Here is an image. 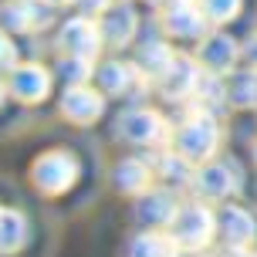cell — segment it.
Returning a JSON list of instances; mask_svg holds the SVG:
<instances>
[{
    "label": "cell",
    "instance_id": "6da1fadb",
    "mask_svg": "<svg viewBox=\"0 0 257 257\" xmlns=\"http://www.w3.org/2000/svg\"><path fill=\"white\" fill-rule=\"evenodd\" d=\"M169 233L183 250H203L217 233V217L206 203H183L169 223Z\"/></svg>",
    "mask_w": 257,
    "mask_h": 257
},
{
    "label": "cell",
    "instance_id": "7a4b0ae2",
    "mask_svg": "<svg viewBox=\"0 0 257 257\" xmlns=\"http://www.w3.org/2000/svg\"><path fill=\"white\" fill-rule=\"evenodd\" d=\"M217 146H220V125L206 112L190 115L176 132V153L186 156L190 163H206L217 153Z\"/></svg>",
    "mask_w": 257,
    "mask_h": 257
},
{
    "label": "cell",
    "instance_id": "3957f363",
    "mask_svg": "<svg viewBox=\"0 0 257 257\" xmlns=\"http://www.w3.org/2000/svg\"><path fill=\"white\" fill-rule=\"evenodd\" d=\"M31 176H34L41 193L58 196V193H64L78 180V159L71 153H61V149H58V153H44L38 163H34Z\"/></svg>",
    "mask_w": 257,
    "mask_h": 257
},
{
    "label": "cell",
    "instance_id": "277c9868",
    "mask_svg": "<svg viewBox=\"0 0 257 257\" xmlns=\"http://www.w3.org/2000/svg\"><path fill=\"white\" fill-rule=\"evenodd\" d=\"M118 136L125 142H136V146H159V142H166L169 128L159 112H153V108H132V112H125L118 118Z\"/></svg>",
    "mask_w": 257,
    "mask_h": 257
},
{
    "label": "cell",
    "instance_id": "5b68a950",
    "mask_svg": "<svg viewBox=\"0 0 257 257\" xmlns=\"http://www.w3.org/2000/svg\"><path fill=\"white\" fill-rule=\"evenodd\" d=\"M102 27L91 21L88 14H81V17H71L68 24L61 27V34H58V48L64 54H78V58H95L98 48H102Z\"/></svg>",
    "mask_w": 257,
    "mask_h": 257
},
{
    "label": "cell",
    "instance_id": "8992f818",
    "mask_svg": "<svg viewBox=\"0 0 257 257\" xmlns=\"http://www.w3.org/2000/svg\"><path fill=\"white\" fill-rule=\"evenodd\" d=\"M190 183L203 200H223L240 186V176L230 163H200V169L190 176Z\"/></svg>",
    "mask_w": 257,
    "mask_h": 257
},
{
    "label": "cell",
    "instance_id": "52a82bcc",
    "mask_svg": "<svg viewBox=\"0 0 257 257\" xmlns=\"http://www.w3.org/2000/svg\"><path fill=\"white\" fill-rule=\"evenodd\" d=\"M51 21V4L44 0H7L0 4V24L7 31H41V27Z\"/></svg>",
    "mask_w": 257,
    "mask_h": 257
},
{
    "label": "cell",
    "instance_id": "ba28073f",
    "mask_svg": "<svg viewBox=\"0 0 257 257\" xmlns=\"http://www.w3.org/2000/svg\"><path fill=\"white\" fill-rule=\"evenodd\" d=\"M7 91H11L17 102H31V105L44 102L48 91H51V75L41 64H17V68H11Z\"/></svg>",
    "mask_w": 257,
    "mask_h": 257
},
{
    "label": "cell",
    "instance_id": "9c48e42d",
    "mask_svg": "<svg viewBox=\"0 0 257 257\" xmlns=\"http://www.w3.org/2000/svg\"><path fill=\"white\" fill-rule=\"evenodd\" d=\"M163 24L176 38H196V34H203V27H206V14L200 7V0H166Z\"/></svg>",
    "mask_w": 257,
    "mask_h": 257
},
{
    "label": "cell",
    "instance_id": "30bf717a",
    "mask_svg": "<svg viewBox=\"0 0 257 257\" xmlns=\"http://www.w3.org/2000/svg\"><path fill=\"white\" fill-rule=\"evenodd\" d=\"M200 68L193 64V58H183V54H176L173 58V64H169L163 75L156 78L159 81V88H163V95L166 98H173V102H180V98H190V95H196V85H200Z\"/></svg>",
    "mask_w": 257,
    "mask_h": 257
},
{
    "label": "cell",
    "instance_id": "8fae6325",
    "mask_svg": "<svg viewBox=\"0 0 257 257\" xmlns=\"http://www.w3.org/2000/svg\"><path fill=\"white\" fill-rule=\"evenodd\" d=\"M102 95L95 88H88V85H71V88L64 91L61 98V112L64 118H71V122H78V125H88V122H95V118L102 115Z\"/></svg>",
    "mask_w": 257,
    "mask_h": 257
},
{
    "label": "cell",
    "instance_id": "7c38bea8",
    "mask_svg": "<svg viewBox=\"0 0 257 257\" xmlns=\"http://www.w3.org/2000/svg\"><path fill=\"white\" fill-rule=\"evenodd\" d=\"M217 230L223 237V244L230 247V250H240L254 240V217L247 213L244 206H223L217 213Z\"/></svg>",
    "mask_w": 257,
    "mask_h": 257
},
{
    "label": "cell",
    "instance_id": "4fadbf2b",
    "mask_svg": "<svg viewBox=\"0 0 257 257\" xmlns=\"http://www.w3.org/2000/svg\"><path fill=\"white\" fill-rule=\"evenodd\" d=\"M102 38L115 48H125L128 41L136 38V27H139V17L128 4H112L108 11L102 14Z\"/></svg>",
    "mask_w": 257,
    "mask_h": 257
},
{
    "label": "cell",
    "instance_id": "5bb4252c",
    "mask_svg": "<svg viewBox=\"0 0 257 257\" xmlns=\"http://www.w3.org/2000/svg\"><path fill=\"white\" fill-rule=\"evenodd\" d=\"M176 210H180V203L173 200V193L146 190L139 196V203H136V217H139L142 223H149V227H169L173 217H176Z\"/></svg>",
    "mask_w": 257,
    "mask_h": 257
},
{
    "label": "cell",
    "instance_id": "9a60e30c",
    "mask_svg": "<svg viewBox=\"0 0 257 257\" xmlns=\"http://www.w3.org/2000/svg\"><path fill=\"white\" fill-rule=\"evenodd\" d=\"M237 44H233L227 34H210V38L200 44V64H203L206 71H213V75H223V71H230L233 61H237Z\"/></svg>",
    "mask_w": 257,
    "mask_h": 257
},
{
    "label": "cell",
    "instance_id": "2e32d148",
    "mask_svg": "<svg viewBox=\"0 0 257 257\" xmlns=\"http://www.w3.org/2000/svg\"><path fill=\"white\" fill-rule=\"evenodd\" d=\"M139 81V68L125 61H108L98 68V85L105 95H125L132 85Z\"/></svg>",
    "mask_w": 257,
    "mask_h": 257
},
{
    "label": "cell",
    "instance_id": "e0dca14e",
    "mask_svg": "<svg viewBox=\"0 0 257 257\" xmlns=\"http://www.w3.org/2000/svg\"><path fill=\"white\" fill-rule=\"evenodd\" d=\"M176 254H180V244L173 240V233H159V230L139 233L128 247V257H176Z\"/></svg>",
    "mask_w": 257,
    "mask_h": 257
},
{
    "label": "cell",
    "instance_id": "ac0fdd59",
    "mask_svg": "<svg viewBox=\"0 0 257 257\" xmlns=\"http://www.w3.org/2000/svg\"><path fill=\"white\" fill-rule=\"evenodd\" d=\"M153 180V169L146 166L142 159H122L115 166V186L122 193H146Z\"/></svg>",
    "mask_w": 257,
    "mask_h": 257
},
{
    "label": "cell",
    "instance_id": "d6986e66",
    "mask_svg": "<svg viewBox=\"0 0 257 257\" xmlns=\"http://www.w3.org/2000/svg\"><path fill=\"white\" fill-rule=\"evenodd\" d=\"M27 240V220L17 210H0V254L21 250Z\"/></svg>",
    "mask_w": 257,
    "mask_h": 257
},
{
    "label": "cell",
    "instance_id": "ffe728a7",
    "mask_svg": "<svg viewBox=\"0 0 257 257\" xmlns=\"http://www.w3.org/2000/svg\"><path fill=\"white\" fill-rule=\"evenodd\" d=\"M173 58H176V54L169 51L163 41H153V44H146V48L139 51V68L146 71V75L159 78V75L169 68V64H173Z\"/></svg>",
    "mask_w": 257,
    "mask_h": 257
},
{
    "label": "cell",
    "instance_id": "44dd1931",
    "mask_svg": "<svg viewBox=\"0 0 257 257\" xmlns=\"http://www.w3.org/2000/svg\"><path fill=\"white\" fill-rule=\"evenodd\" d=\"M227 98L233 105H257V68L254 71H240L233 75V81L227 85Z\"/></svg>",
    "mask_w": 257,
    "mask_h": 257
},
{
    "label": "cell",
    "instance_id": "7402d4cb",
    "mask_svg": "<svg viewBox=\"0 0 257 257\" xmlns=\"http://www.w3.org/2000/svg\"><path fill=\"white\" fill-rule=\"evenodd\" d=\"M58 75L71 85H85L91 75V58H78V54H64L58 64Z\"/></svg>",
    "mask_w": 257,
    "mask_h": 257
},
{
    "label": "cell",
    "instance_id": "603a6c76",
    "mask_svg": "<svg viewBox=\"0 0 257 257\" xmlns=\"http://www.w3.org/2000/svg\"><path fill=\"white\" fill-rule=\"evenodd\" d=\"M200 7H203L210 24H227L230 17H237L240 0H200Z\"/></svg>",
    "mask_w": 257,
    "mask_h": 257
},
{
    "label": "cell",
    "instance_id": "cb8c5ba5",
    "mask_svg": "<svg viewBox=\"0 0 257 257\" xmlns=\"http://www.w3.org/2000/svg\"><path fill=\"white\" fill-rule=\"evenodd\" d=\"M17 68V48H14V41L0 31V71H11Z\"/></svg>",
    "mask_w": 257,
    "mask_h": 257
},
{
    "label": "cell",
    "instance_id": "d4e9b609",
    "mask_svg": "<svg viewBox=\"0 0 257 257\" xmlns=\"http://www.w3.org/2000/svg\"><path fill=\"white\" fill-rule=\"evenodd\" d=\"M75 4L88 14V17H91V14H105L108 7H112V0H75Z\"/></svg>",
    "mask_w": 257,
    "mask_h": 257
},
{
    "label": "cell",
    "instance_id": "484cf974",
    "mask_svg": "<svg viewBox=\"0 0 257 257\" xmlns=\"http://www.w3.org/2000/svg\"><path fill=\"white\" fill-rule=\"evenodd\" d=\"M244 54H247V61H250V64L257 68V38H250V44L244 48Z\"/></svg>",
    "mask_w": 257,
    "mask_h": 257
},
{
    "label": "cell",
    "instance_id": "4316f807",
    "mask_svg": "<svg viewBox=\"0 0 257 257\" xmlns=\"http://www.w3.org/2000/svg\"><path fill=\"white\" fill-rule=\"evenodd\" d=\"M227 257H257V254H247L244 247H240V250H230V254H227Z\"/></svg>",
    "mask_w": 257,
    "mask_h": 257
},
{
    "label": "cell",
    "instance_id": "83f0119b",
    "mask_svg": "<svg viewBox=\"0 0 257 257\" xmlns=\"http://www.w3.org/2000/svg\"><path fill=\"white\" fill-rule=\"evenodd\" d=\"M44 4H51V7H64V4H75V0H44Z\"/></svg>",
    "mask_w": 257,
    "mask_h": 257
},
{
    "label": "cell",
    "instance_id": "f1b7e54d",
    "mask_svg": "<svg viewBox=\"0 0 257 257\" xmlns=\"http://www.w3.org/2000/svg\"><path fill=\"white\" fill-rule=\"evenodd\" d=\"M0 105H4V81H0Z\"/></svg>",
    "mask_w": 257,
    "mask_h": 257
},
{
    "label": "cell",
    "instance_id": "f546056e",
    "mask_svg": "<svg viewBox=\"0 0 257 257\" xmlns=\"http://www.w3.org/2000/svg\"><path fill=\"white\" fill-rule=\"evenodd\" d=\"M156 4H163V0H156Z\"/></svg>",
    "mask_w": 257,
    "mask_h": 257
},
{
    "label": "cell",
    "instance_id": "4dcf8cb0",
    "mask_svg": "<svg viewBox=\"0 0 257 257\" xmlns=\"http://www.w3.org/2000/svg\"><path fill=\"white\" fill-rule=\"evenodd\" d=\"M254 156H257V153H254Z\"/></svg>",
    "mask_w": 257,
    "mask_h": 257
}]
</instances>
